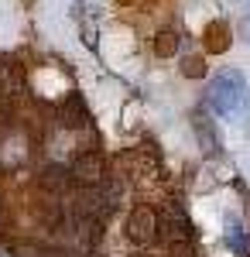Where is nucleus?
<instances>
[{
    "label": "nucleus",
    "instance_id": "9d476101",
    "mask_svg": "<svg viewBox=\"0 0 250 257\" xmlns=\"http://www.w3.org/2000/svg\"><path fill=\"white\" fill-rule=\"evenodd\" d=\"M178 45H182V38L175 35L172 28H165V31L154 35V55H158V59H172L175 52H178Z\"/></svg>",
    "mask_w": 250,
    "mask_h": 257
},
{
    "label": "nucleus",
    "instance_id": "0eeeda50",
    "mask_svg": "<svg viewBox=\"0 0 250 257\" xmlns=\"http://www.w3.org/2000/svg\"><path fill=\"white\" fill-rule=\"evenodd\" d=\"M206 52H212V55H223L226 48H230V24L226 21H212L209 28H206Z\"/></svg>",
    "mask_w": 250,
    "mask_h": 257
},
{
    "label": "nucleus",
    "instance_id": "7ed1b4c3",
    "mask_svg": "<svg viewBox=\"0 0 250 257\" xmlns=\"http://www.w3.org/2000/svg\"><path fill=\"white\" fill-rule=\"evenodd\" d=\"M158 237L168 240V247L192 243V219L185 216L175 202H168V206H165V213L158 216Z\"/></svg>",
    "mask_w": 250,
    "mask_h": 257
},
{
    "label": "nucleus",
    "instance_id": "9b49d317",
    "mask_svg": "<svg viewBox=\"0 0 250 257\" xmlns=\"http://www.w3.org/2000/svg\"><path fill=\"white\" fill-rule=\"evenodd\" d=\"M195 123V134H199V141H202V148H206V151H216V148H219V141H216V134H212V127H209V120L202 117V113H199V117L192 120Z\"/></svg>",
    "mask_w": 250,
    "mask_h": 257
},
{
    "label": "nucleus",
    "instance_id": "20e7f679",
    "mask_svg": "<svg viewBox=\"0 0 250 257\" xmlns=\"http://www.w3.org/2000/svg\"><path fill=\"white\" fill-rule=\"evenodd\" d=\"M127 240L137 243V247H148L158 240V213H154L151 206H134L131 213H127Z\"/></svg>",
    "mask_w": 250,
    "mask_h": 257
},
{
    "label": "nucleus",
    "instance_id": "f03ea898",
    "mask_svg": "<svg viewBox=\"0 0 250 257\" xmlns=\"http://www.w3.org/2000/svg\"><path fill=\"white\" fill-rule=\"evenodd\" d=\"M72 182H79L82 189H96L106 182V155L103 151H79L72 168H69Z\"/></svg>",
    "mask_w": 250,
    "mask_h": 257
},
{
    "label": "nucleus",
    "instance_id": "423d86ee",
    "mask_svg": "<svg viewBox=\"0 0 250 257\" xmlns=\"http://www.w3.org/2000/svg\"><path fill=\"white\" fill-rule=\"evenodd\" d=\"M58 117H62V123H65L69 131H79V127H86V123H89L86 103H82V99H79L76 93H72V96L62 103V113H58Z\"/></svg>",
    "mask_w": 250,
    "mask_h": 257
},
{
    "label": "nucleus",
    "instance_id": "6e6552de",
    "mask_svg": "<svg viewBox=\"0 0 250 257\" xmlns=\"http://www.w3.org/2000/svg\"><path fill=\"white\" fill-rule=\"evenodd\" d=\"M226 243L233 247L236 257H250V230L240 226V219H226Z\"/></svg>",
    "mask_w": 250,
    "mask_h": 257
},
{
    "label": "nucleus",
    "instance_id": "f257e3e1",
    "mask_svg": "<svg viewBox=\"0 0 250 257\" xmlns=\"http://www.w3.org/2000/svg\"><path fill=\"white\" fill-rule=\"evenodd\" d=\"M206 103L219 117H240L247 110V79L236 69H223L206 89Z\"/></svg>",
    "mask_w": 250,
    "mask_h": 257
},
{
    "label": "nucleus",
    "instance_id": "39448f33",
    "mask_svg": "<svg viewBox=\"0 0 250 257\" xmlns=\"http://www.w3.org/2000/svg\"><path fill=\"white\" fill-rule=\"evenodd\" d=\"M21 89H24V72H21L14 62L0 59V99L7 103V99L21 96Z\"/></svg>",
    "mask_w": 250,
    "mask_h": 257
},
{
    "label": "nucleus",
    "instance_id": "ddd939ff",
    "mask_svg": "<svg viewBox=\"0 0 250 257\" xmlns=\"http://www.w3.org/2000/svg\"><path fill=\"white\" fill-rule=\"evenodd\" d=\"M0 257H14V250H11L7 243H0Z\"/></svg>",
    "mask_w": 250,
    "mask_h": 257
},
{
    "label": "nucleus",
    "instance_id": "f8f14e48",
    "mask_svg": "<svg viewBox=\"0 0 250 257\" xmlns=\"http://www.w3.org/2000/svg\"><path fill=\"white\" fill-rule=\"evenodd\" d=\"M182 76H185V79L206 76V62H202V55H185V59H182Z\"/></svg>",
    "mask_w": 250,
    "mask_h": 257
},
{
    "label": "nucleus",
    "instance_id": "1a4fd4ad",
    "mask_svg": "<svg viewBox=\"0 0 250 257\" xmlns=\"http://www.w3.org/2000/svg\"><path fill=\"white\" fill-rule=\"evenodd\" d=\"M38 182H41V189H45V192H62V189L72 182V175H69L62 165H48V168L38 175Z\"/></svg>",
    "mask_w": 250,
    "mask_h": 257
}]
</instances>
